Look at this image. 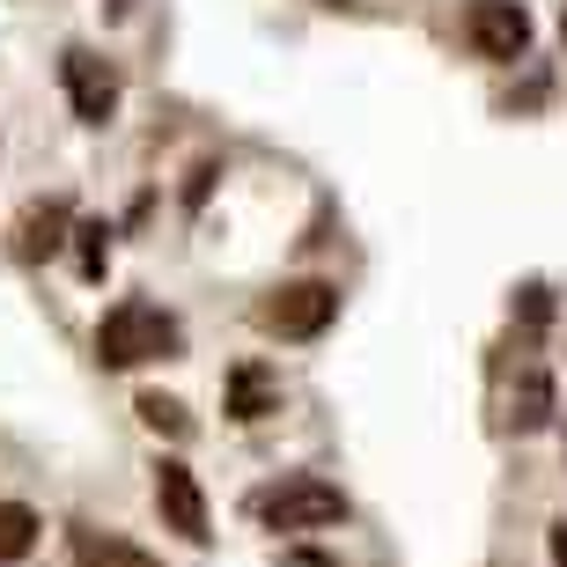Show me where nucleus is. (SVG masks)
Returning a JSON list of instances; mask_svg holds the SVG:
<instances>
[{"label":"nucleus","instance_id":"nucleus-1","mask_svg":"<svg viewBox=\"0 0 567 567\" xmlns=\"http://www.w3.org/2000/svg\"><path fill=\"white\" fill-rule=\"evenodd\" d=\"M185 347V332H177V317L155 310V302H118V310L96 324V361L104 369H141V361H169Z\"/></svg>","mask_w":567,"mask_h":567},{"label":"nucleus","instance_id":"nucleus-2","mask_svg":"<svg viewBox=\"0 0 567 567\" xmlns=\"http://www.w3.org/2000/svg\"><path fill=\"white\" fill-rule=\"evenodd\" d=\"M258 524L266 530H332L347 524V494H339L332 480H280L258 494Z\"/></svg>","mask_w":567,"mask_h":567},{"label":"nucleus","instance_id":"nucleus-3","mask_svg":"<svg viewBox=\"0 0 567 567\" xmlns=\"http://www.w3.org/2000/svg\"><path fill=\"white\" fill-rule=\"evenodd\" d=\"M332 317H339L332 280H288V288H274L258 302V324L274 339H317V332H332Z\"/></svg>","mask_w":567,"mask_h":567},{"label":"nucleus","instance_id":"nucleus-4","mask_svg":"<svg viewBox=\"0 0 567 567\" xmlns=\"http://www.w3.org/2000/svg\"><path fill=\"white\" fill-rule=\"evenodd\" d=\"M155 508H163V524L185 538V546H214V516H207V494L192 480L185 457H163L155 464Z\"/></svg>","mask_w":567,"mask_h":567},{"label":"nucleus","instance_id":"nucleus-5","mask_svg":"<svg viewBox=\"0 0 567 567\" xmlns=\"http://www.w3.org/2000/svg\"><path fill=\"white\" fill-rule=\"evenodd\" d=\"M464 38H472V52L480 60H524L530 52V16H524V0H472L464 8Z\"/></svg>","mask_w":567,"mask_h":567},{"label":"nucleus","instance_id":"nucleus-6","mask_svg":"<svg viewBox=\"0 0 567 567\" xmlns=\"http://www.w3.org/2000/svg\"><path fill=\"white\" fill-rule=\"evenodd\" d=\"M60 82H66V104L82 126H104L111 111H118V66L96 60V52H66L60 60Z\"/></svg>","mask_w":567,"mask_h":567},{"label":"nucleus","instance_id":"nucleus-7","mask_svg":"<svg viewBox=\"0 0 567 567\" xmlns=\"http://www.w3.org/2000/svg\"><path fill=\"white\" fill-rule=\"evenodd\" d=\"M229 421H244V427H258L266 413H280V383H274V369H258V361H244L229 377V405H221Z\"/></svg>","mask_w":567,"mask_h":567},{"label":"nucleus","instance_id":"nucleus-8","mask_svg":"<svg viewBox=\"0 0 567 567\" xmlns=\"http://www.w3.org/2000/svg\"><path fill=\"white\" fill-rule=\"evenodd\" d=\"M66 560L74 567H163L155 553L133 546V538H111V530H89V524L66 538Z\"/></svg>","mask_w":567,"mask_h":567},{"label":"nucleus","instance_id":"nucleus-9","mask_svg":"<svg viewBox=\"0 0 567 567\" xmlns=\"http://www.w3.org/2000/svg\"><path fill=\"white\" fill-rule=\"evenodd\" d=\"M546 421H553V377L530 361L524 377L508 383V427H516V435H538Z\"/></svg>","mask_w":567,"mask_h":567},{"label":"nucleus","instance_id":"nucleus-10","mask_svg":"<svg viewBox=\"0 0 567 567\" xmlns=\"http://www.w3.org/2000/svg\"><path fill=\"white\" fill-rule=\"evenodd\" d=\"M60 244H66V207L60 199H38V207L22 214V229H16V251L38 266V258H52Z\"/></svg>","mask_w":567,"mask_h":567},{"label":"nucleus","instance_id":"nucleus-11","mask_svg":"<svg viewBox=\"0 0 567 567\" xmlns=\"http://www.w3.org/2000/svg\"><path fill=\"white\" fill-rule=\"evenodd\" d=\"M38 508H22V502H0V560H22V553L38 546Z\"/></svg>","mask_w":567,"mask_h":567},{"label":"nucleus","instance_id":"nucleus-12","mask_svg":"<svg viewBox=\"0 0 567 567\" xmlns=\"http://www.w3.org/2000/svg\"><path fill=\"white\" fill-rule=\"evenodd\" d=\"M133 413H141V421L155 427V435H169V442L192 435V413H185L177 399H169V391H141V399H133Z\"/></svg>","mask_w":567,"mask_h":567},{"label":"nucleus","instance_id":"nucleus-13","mask_svg":"<svg viewBox=\"0 0 567 567\" xmlns=\"http://www.w3.org/2000/svg\"><path fill=\"white\" fill-rule=\"evenodd\" d=\"M74 258H82V280H104V266H111V229L104 221H82V229H74Z\"/></svg>","mask_w":567,"mask_h":567},{"label":"nucleus","instance_id":"nucleus-14","mask_svg":"<svg viewBox=\"0 0 567 567\" xmlns=\"http://www.w3.org/2000/svg\"><path fill=\"white\" fill-rule=\"evenodd\" d=\"M516 317H524L530 332H538V324H546V317H553V295H546V288H538V280H530V288H524V295H516Z\"/></svg>","mask_w":567,"mask_h":567},{"label":"nucleus","instance_id":"nucleus-15","mask_svg":"<svg viewBox=\"0 0 567 567\" xmlns=\"http://www.w3.org/2000/svg\"><path fill=\"white\" fill-rule=\"evenodd\" d=\"M546 546H553V567H567V524H553V538H546Z\"/></svg>","mask_w":567,"mask_h":567},{"label":"nucleus","instance_id":"nucleus-16","mask_svg":"<svg viewBox=\"0 0 567 567\" xmlns=\"http://www.w3.org/2000/svg\"><path fill=\"white\" fill-rule=\"evenodd\" d=\"M332 8H347V0H332Z\"/></svg>","mask_w":567,"mask_h":567}]
</instances>
